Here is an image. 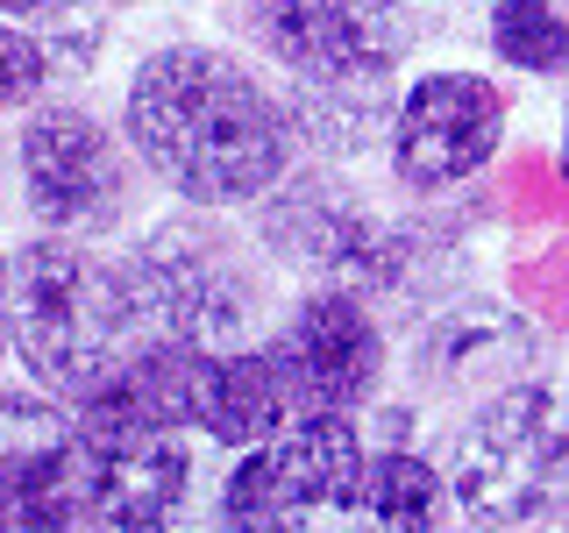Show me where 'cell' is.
I'll list each match as a JSON object with an SVG mask.
<instances>
[{
	"instance_id": "obj_1",
	"label": "cell",
	"mask_w": 569,
	"mask_h": 533,
	"mask_svg": "<svg viewBox=\"0 0 569 533\" xmlns=\"http://www.w3.org/2000/svg\"><path fill=\"white\" fill-rule=\"evenodd\" d=\"M129 142L186 207H257L292 171V114L228 50L171 43L129 86Z\"/></svg>"
},
{
	"instance_id": "obj_2",
	"label": "cell",
	"mask_w": 569,
	"mask_h": 533,
	"mask_svg": "<svg viewBox=\"0 0 569 533\" xmlns=\"http://www.w3.org/2000/svg\"><path fill=\"white\" fill-rule=\"evenodd\" d=\"M150 334L129 263H107L71 235H43L8 263V342L58 399H93Z\"/></svg>"
},
{
	"instance_id": "obj_3",
	"label": "cell",
	"mask_w": 569,
	"mask_h": 533,
	"mask_svg": "<svg viewBox=\"0 0 569 533\" xmlns=\"http://www.w3.org/2000/svg\"><path fill=\"white\" fill-rule=\"evenodd\" d=\"M456 512L477 533H533L569 512V378L527 370L477 399L441 449Z\"/></svg>"
},
{
	"instance_id": "obj_4",
	"label": "cell",
	"mask_w": 569,
	"mask_h": 533,
	"mask_svg": "<svg viewBox=\"0 0 569 533\" xmlns=\"http://www.w3.org/2000/svg\"><path fill=\"white\" fill-rule=\"evenodd\" d=\"M370 441L356 413H307L284 434L242 449L221 484L228 533H349Z\"/></svg>"
},
{
	"instance_id": "obj_5",
	"label": "cell",
	"mask_w": 569,
	"mask_h": 533,
	"mask_svg": "<svg viewBox=\"0 0 569 533\" xmlns=\"http://www.w3.org/2000/svg\"><path fill=\"white\" fill-rule=\"evenodd\" d=\"M257 228H263V249L278 263H292L299 278L313 284H349V292H391L413 271V228L385 221L378 207H363L349 185L335 178H292L271 185L257 200Z\"/></svg>"
},
{
	"instance_id": "obj_6",
	"label": "cell",
	"mask_w": 569,
	"mask_h": 533,
	"mask_svg": "<svg viewBox=\"0 0 569 533\" xmlns=\"http://www.w3.org/2000/svg\"><path fill=\"white\" fill-rule=\"evenodd\" d=\"M200 213L164 221L129 257V271L142 284V306H150L157 334H178V342H200V349H242L263 313V278L249 263V249L228 228L200 221Z\"/></svg>"
},
{
	"instance_id": "obj_7",
	"label": "cell",
	"mask_w": 569,
	"mask_h": 533,
	"mask_svg": "<svg viewBox=\"0 0 569 533\" xmlns=\"http://www.w3.org/2000/svg\"><path fill=\"white\" fill-rule=\"evenodd\" d=\"M506 86L485 71H420L391 107L385 164L406 192L435 200V192L470 185L477 171L506 150Z\"/></svg>"
},
{
	"instance_id": "obj_8",
	"label": "cell",
	"mask_w": 569,
	"mask_h": 533,
	"mask_svg": "<svg viewBox=\"0 0 569 533\" xmlns=\"http://www.w3.org/2000/svg\"><path fill=\"white\" fill-rule=\"evenodd\" d=\"M249 36L292 79H391L420 43L413 0H249Z\"/></svg>"
},
{
	"instance_id": "obj_9",
	"label": "cell",
	"mask_w": 569,
	"mask_h": 533,
	"mask_svg": "<svg viewBox=\"0 0 569 533\" xmlns=\"http://www.w3.org/2000/svg\"><path fill=\"white\" fill-rule=\"evenodd\" d=\"M86 441V533H171L192 491L186 426H142L79 413Z\"/></svg>"
},
{
	"instance_id": "obj_10",
	"label": "cell",
	"mask_w": 569,
	"mask_h": 533,
	"mask_svg": "<svg viewBox=\"0 0 569 533\" xmlns=\"http://www.w3.org/2000/svg\"><path fill=\"white\" fill-rule=\"evenodd\" d=\"M22 185L50 235H100L129 207V164L86 107H36L29 114Z\"/></svg>"
},
{
	"instance_id": "obj_11",
	"label": "cell",
	"mask_w": 569,
	"mask_h": 533,
	"mask_svg": "<svg viewBox=\"0 0 569 533\" xmlns=\"http://www.w3.org/2000/svg\"><path fill=\"white\" fill-rule=\"evenodd\" d=\"M86 441L79 413L36 391H0V520L29 533L86 526Z\"/></svg>"
},
{
	"instance_id": "obj_12",
	"label": "cell",
	"mask_w": 569,
	"mask_h": 533,
	"mask_svg": "<svg viewBox=\"0 0 569 533\" xmlns=\"http://www.w3.org/2000/svg\"><path fill=\"white\" fill-rule=\"evenodd\" d=\"M278 342L292 355L313 413H363L385 384V363H391L378 313H370L363 292H349V284H313V292L278 320Z\"/></svg>"
},
{
	"instance_id": "obj_13",
	"label": "cell",
	"mask_w": 569,
	"mask_h": 533,
	"mask_svg": "<svg viewBox=\"0 0 569 533\" xmlns=\"http://www.w3.org/2000/svg\"><path fill=\"white\" fill-rule=\"evenodd\" d=\"M533 370V328L520 313L491 306V299H462L420 334L413 349V378L435 399H491V391L520 384Z\"/></svg>"
},
{
	"instance_id": "obj_14",
	"label": "cell",
	"mask_w": 569,
	"mask_h": 533,
	"mask_svg": "<svg viewBox=\"0 0 569 533\" xmlns=\"http://www.w3.org/2000/svg\"><path fill=\"white\" fill-rule=\"evenodd\" d=\"M307 384H299L292 355H284L278 328L263 342L242 349H213L207 355V391H200V434H213L221 449H257V441L284 434L292 420H307Z\"/></svg>"
},
{
	"instance_id": "obj_15",
	"label": "cell",
	"mask_w": 569,
	"mask_h": 533,
	"mask_svg": "<svg viewBox=\"0 0 569 533\" xmlns=\"http://www.w3.org/2000/svg\"><path fill=\"white\" fill-rule=\"evenodd\" d=\"M449 505L456 497H449L441 462L391 441V449H370V462H363V491H356L349 533H441Z\"/></svg>"
},
{
	"instance_id": "obj_16",
	"label": "cell",
	"mask_w": 569,
	"mask_h": 533,
	"mask_svg": "<svg viewBox=\"0 0 569 533\" xmlns=\"http://www.w3.org/2000/svg\"><path fill=\"white\" fill-rule=\"evenodd\" d=\"M391 79H299L284 114H292V135L313 142L320 157H363L385 150L391 135Z\"/></svg>"
},
{
	"instance_id": "obj_17",
	"label": "cell",
	"mask_w": 569,
	"mask_h": 533,
	"mask_svg": "<svg viewBox=\"0 0 569 533\" xmlns=\"http://www.w3.org/2000/svg\"><path fill=\"white\" fill-rule=\"evenodd\" d=\"M491 58L527 79H569V8L562 0H491Z\"/></svg>"
},
{
	"instance_id": "obj_18",
	"label": "cell",
	"mask_w": 569,
	"mask_h": 533,
	"mask_svg": "<svg viewBox=\"0 0 569 533\" xmlns=\"http://www.w3.org/2000/svg\"><path fill=\"white\" fill-rule=\"evenodd\" d=\"M43 79H50V50L36 43V36L0 22V114H8V107H29L43 93Z\"/></svg>"
},
{
	"instance_id": "obj_19",
	"label": "cell",
	"mask_w": 569,
	"mask_h": 533,
	"mask_svg": "<svg viewBox=\"0 0 569 533\" xmlns=\"http://www.w3.org/2000/svg\"><path fill=\"white\" fill-rule=\"evenodd\" d=\"M50 0H0V14H43Z\"/></svg>"
},
{
	"instance_id": "obj_20",
	"label": "cell",
	"mask_w": 569,
	"mask_h": 533,
	"mask_svg": "<svg viewBox=\"0 0 569 533\" xmlns=\"http://www.w3.org/2000/svg\"><path fill=\"white\" fill-rule=\"evenodd\" d=\"M556 164H562V178H569V107H562V135H556Z\"/></svg>"
},
{
	"instance_id": "obj_21",
	"label": "cell",
	"mask_w": 569,
	"mask_h": 533,
	"mask_svg": "<svg viewBox=\"0 0 569 533\" xmlns=\"http://www.w3.org/2000/svg\"><path fill=\"white\" fill-rule=\"evenodd\" d=\"M0 334H8V271H0Z\"/></svg>"
},
{
	"instance_id": "obj_22",
	"label": "cell",
	"mask_w": 569,
	"mask_h": 533,
	"mask_svg": "<svg viewBox=\"0 0 569 533\" xmlns=\"http://www.w3.org/2000/svg\"><path fill=\"white\" fill-rule=\"evenodd\" d=\"M0 533H29V526H8V520H0Z\"/></svg>"
},
{
	"instance_id": "obj_23",
	"label": "cell",
	"mask_w": 569,
	"mask_h": 533,
	"mask_svg": "<svg viewBox=\"0 0 569 533\" xmlns=\"http://www.w3.org/2000/svg\"><path fill=\"white\" fill-rule=\"evenodd\" d=\"M562 520H569V512H562Z\"/></svg>"
}]
</instances>
